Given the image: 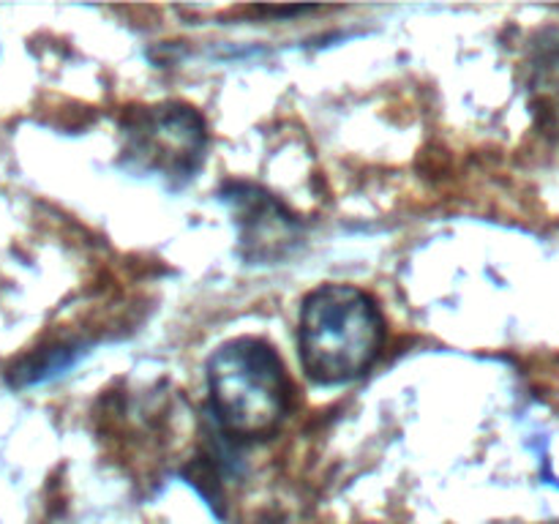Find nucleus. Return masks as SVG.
Returning <instances> with one entry per match:
<instances>
[{"mask_svg": "<svg viewBox=\"0 0 559 524\" xmlns=\"http://www.w3.org/2000/svg\"><path fill=\"white\" fill-rule=\"evenodd\" d=\"M527 98L540 131L559 140V33L549 31L530 47Z\"/></svg>", "mask_w": 559, "mask_h": 524, "instance_id": "5", "label": "nucleus"}, {"mask_svg": "<svg viewBox=\"0 0 559 524\" xmlns=\"http://www.w3.org/2000/svg\"><path fill=\"white\" fill-rule=\"evenodd\" d=\"M82 355L80 344H52V347L33 349V353L22 355L20 360L9 366L5 380L11 388H31L41 385V382L52 380V377L63 374L66 369L74 366V360Z\"/></svg>", "mask_w": 559, "mask_h": 524, "instance_id": "6", "label": "nucleus"}, {"mask_svg": "<svg viewBox=\"0 0 559 524\" xmlns=\"http://www.w3.org/2000/svg\"><path fill=\"white\" fill-rule=\"evenodd\" d=\"M207 391L218 431L233 442H257L284 424L293 388L271 344L238 336L207 360Z\"/></svg>", "mask_w": 559, "mask_h": 524, "instance_id": "2", "label": "nucleus"}, {"mask_svg": "<svg viewBox=\"0 0 559 524\" xmlns=\"http://www.w3.org/2000/svg\"><path fill=\"white\" fill-rule=\"evenodd\" d=\"M205 118L191 104L162 102L131 109L123 120V164L183 186L200 172L207 151Z\"/></svg>", "mask_w": 559, "mask_h": 524, "instance_id": "3", "label": "nucleus"}, {"mask_svg": "<svg viewBox=\"0 0 559 524\" xmlns=\"http://www.w3.org/2000/svg\"><path fill=\"white\" fill-rule=\"evenodd\" d=\"M385 344L380 306L353 284H322L300 306L298 347L306 374L320 385H344L377 364Z\"/></svg>", "mask_w": 559, "mask_h": 524, "instance_id": "1", "label": "nucleus"}, {"mask_svg": "<svg viewBox=\"0 0 559 524\" xmlns=\"http://www.w3.org/2000/svg\"><path fill=\"white\" fill-rule=\"evenodd\" d=\"M222 200L233 207L240 229V251L254 262H276L300 240V222L265 189L227 183Z\"/></svg>", "mask_w": 559, "mask_h": 524, "instance_id": "4", "label": "nucleus"}]
</instances>
